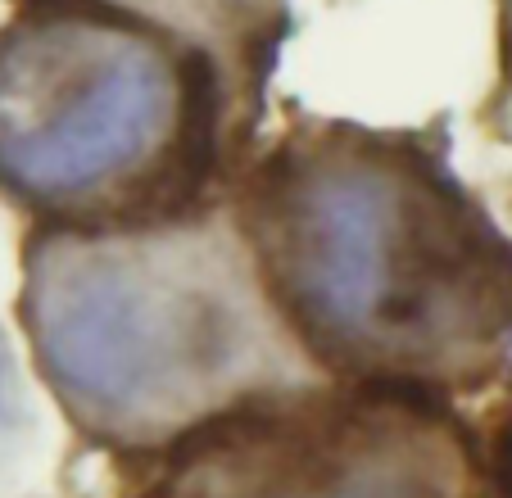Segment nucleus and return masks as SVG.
Segmentation results:
<instances>
[{"instance_id": "f257e3e1", "label": "nucleus", "mask_w": 512, "mask_h": 498, "mask_svg": "<svg viewBox=\"0 0 512 498\" xmlns=\"http://www.w3.org/2000/svg\"><path fill=\"white\" fill-rule=\"evenodd\" d=\"M232 222L277 322L331 381L445 399L512 354V240L413 132L304 118Z\"/></svg>"}, {"instance_id": "f03ea898", "label": "nucleus", "mask_w": 512, "mask_h": 498, "mask_svg": "<svg viewBox=\"0 0 512 498\" xmlns=\"http://www.w3.org/2000/svg\"><path fill=\"white\" fill-rule=\"evenodd\" d=\"M23 326L73 426L132 458L309 381L232 218L37 231Z\"/></svg>"}, {"instance_id": "7ed1b4c3", "label": "nucleus", "mask_w": 512, "mask_h": 498, "mask_svg": "<svg viewBox=\"0 0 512 498\" xmlns=\"http://www.w3.org/2000/svg\"><path fill=\"white\" fill-rule=\"evenodd\" d=\"M227 77L204 50L87 0L0 28V195L37 231L195 218L227 150Z\"/></svg>"}, {"instance_id": "20e7f679", "label": "nucleus", "mask_w": 512, "mask_h": 498, "mask_svg": "<svg viewBox=\"0 0 512 498\" xmlns=\"http://www.w3.org/2000/svg\"><path fill=\"white\" fill-rule=\"evenodd\" d=\"M127 498H481V449L445 399L286 385L136 458Z\"/></svg>"}, {"instance_id": "39448f33", "label": "nucleus", "mask_w": 512, "mask_h": 498, "mask_svg": "<svg viewBox=\"0 0 512 498\" xmlns=\"http://www.w3.org/2000/svg\"><path fill=\"white\" fill-rule=\"evenodd\" d=\"M105 10L155 23L159 32L204 50L223 68L236 105H250V91L263 87L272 41H277L281 0H87Z\"/></svg>"}, {"instance_id": "423d86ee", "label": "nucleus", "mask_w": 512, "mask_h": 498, "mask_svg": "<svg viewBox=\"0 0 512 498\" xmlns=\"http://www.w3.org/2000/svg\"><path fill=\"white\" fill-rule=\"evenodd\" d=\"M481 480L490 498H512V412L494 426L490 449L481 458Z\"/></svg>"}, {"instance_id": "0eeeda50", "label": "nucleus", "mask_w": 512, "mask_h": 498, "mask_svg": "<svg viewBox=\"0 0 512 498\" xmlns=\"http://www.w3.org/2000/svg\"><path fill=\"white\" fill-rule=\"evenodd\" d=\"M23 417V394H19V376H14L10 349L0 345V440H10V431Z\"/></svg>"}, {"instance_id": "6e6552de", "label": "nucleus", "mask_w": 512, "mask_h": 498, "mask_svg": "<svg viewBox=\"0 0 512 498\" xmlns=\"http://www.w3.org/2000/svg\"><path fill=\"white\" fill-rule=\"evenodd\" d=\"M508 19H512V5H508ZM508 55H512V32H508Z\"/></svg>"}]
</instances>
